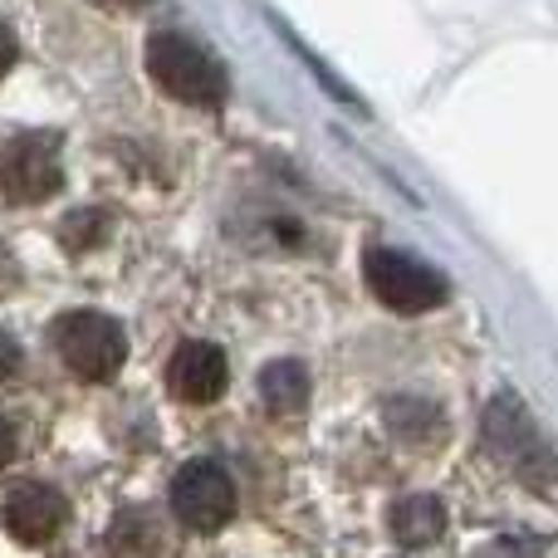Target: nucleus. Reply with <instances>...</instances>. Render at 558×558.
<instances>
[{
  "label": "nucleus",
  "mask_w": 558,
  "mask_h": 558,
  "mask_svg": "<svg viewBox=\"0 0 558 558\" xmlns=\"http://www.w3.org/2000/svg\"><path fill=\"white\" fill-rule=\"evenodd\" d=\"M481 436H485V451L500 465H510L520 485H530V490H554L558 485V456L549 436L534 426V416L524 412V402L514 392H500L485 407Z\"/></svg>",
  "instance_id": "nucleus-1"
},
{
  "label": "nucleus",
  "mask_w": 558,
  "mask_h": 558,
  "mask_svg": "<svg viewBox=\"0 0 558 558\" xmlns=\"http://www.w3.org/2000/svg\"><path fill=\"white\" fill-rule=\"evenodd\" d=\"M147 74L167 98H182L192 108H221L226 104V74L196 39L177 29H157L147 39Z\"/></svg>",
  "instance_id": "nucleus-2"
},
{
  "label": "nucleus",
  "mask_w": 558,
  "mask_h": 558,
  "mask_svg": "<svg viewBox=\"0 0 558 558\" xmlns=\"http://www.w3.org/2000/svg\"><path fill=\"white\" fill-rule=\"evenodd\" d=\"M54 338V353L78 383H113L128 363V338H123V324L98 308H74V314L54 318L49 328Z\"/></svg>",
  "instance_id": "nucleus-3"
},
{
  "label": "nucleus",
  "mask_w": 558,
  "mask_h": 558,
  "mask_svg": "<svg viewBox=\"0 0 558 558\" xmlns=\"http://www.w3.org/2000/svg\"><path fill=\"white\" fill-rule=\"evenodd\" d=\"M363 279L377 294V304H387L392 314H426V308H441L446 294H451L441 270H432L426 260H412L402 251H387V245H373L363 255Z\"/></svg>",
  "instance_id": "nucleus-4"
},
{
  "label": "nucleus",
  "mask_w": 558,
  "mask_h": 558,
  "mask_svg": "<svg viewBox=\"0 0 558 558\" xmlns=\"http://www.w3.org/2000/svg\"><path fill=\"white\" fill-rule=\"evenodd\" d=\"M172 510L192 534H216L235 514V481L216 461H186L172 481Z\"/></svg>",
  "instance_id": "nucleus-5"
},
{
  "label": "nucleus",
  "mask_w": 558,
  "mask_h": 558,
  "mask_svg": "<svg viewBox=\"0 0 558 558\" xmlns=\"http://www.w3.org/2000/svg\"><path fill=\"white\" fill-rule=\"evenodd\" d=\"M59 153L49 137H10L0 147V192L15 206H39L59 192Z\"/></svg>",
  "instance_id": "nucleus-6"
},
{
  "label": "nucleus",
  "mask_w": 558,
  "mask_h": 558,
  "mask_svg": "<svg viewBox=\"0 0 558 558\" xmlns=\"http://www.w3.org/2000/svg\"><path fill=\"white\" fill-rule=\"evenodd\" d=\"M64 495L54 490V485H39V481H25L15 485V490L5 495V505H0V524H5L10 539H20L25 549H39V544H49L59 530H64Z\"/></svg>",
  "instance_id": "nucleus-7"
},
{
  "label": "nucleus",
  "mask_w": 558,
  "mask_h": 558,
  "mask_svg": "<svg viewBox=\"0 0 558 558\" xmlns=\"http://www.w3.org/2000/svg\"><path fill=\"white\" fill-rule=\"evenodd\" d=\"M226 383H231L226 353L216 343H202V338L182 343L172 353V363H167V387H172L177 402L206 407V402H216V397L226 392Z\"/></svg>",
  "instance_id": "nucleus-8"
},
{
  "label": "nucleus",
  "mask_w": 558,
  "mask_h": 558,
  "mask_svg": "<svg viewBox=\"0 0 558 558\" xmlns=\"http://www.w3.org/2000/svg\"><path fill=\"white\" fill-rule=\"evenodd\" d=\"M387 524H392L397 544L426 549V544H436L446 534V505L436 500V495H402V500L392 505V514H387Z\"/></svg>",
  "instance_id": "nucleus-9"
},
{
  "label": "nucleus",
  "mask_w": 558,
  "mask_h": 558,
  "mask_svg": "<svg viewBox=\"0 0 558 558\" xmlns=\"http://www.w3.org/2000/svg\"><path fill=\"white\" fill-rule=\"evenodd\" d=\"M260 402L270 407V416H299L308 402V373L294 357H275L260 373Z\"/></svg>",
  "instance_id": "nucleus-10"
},
{
  "label": "nucleus",
  "mask_w": 558,
  "mask_h": 558,
  "mask_svg": "<svg viewBox=\"0 0 558 558\" xmlns=\"http://www.w3.org/2000/svg\"><path fill=\"white\" fill-rule=\"evenodd\" d=\"M108 554L113 558H157V524L143 510H123L108 530Z\"/></svg>",
  "instance_id": "nucleus-11"
},
{
  "label": "nucleus",
  "mask_w": 558,
  "mask_h": 558,
  "mask_svg": "<svg viewBox=\"0 0 558 558\" xmlns=\"http://www.w3.org/2000/svg\"><path fill=\"white\" fill-rule=\"evenodd\" d=\"M387 426H392L402 441H436L441 436V412H436L432 402H412V397H397V402H387Z\"/></svg>",
  "instance_id": "nucleus-12"
},
{
  "label": "nucleus",
  "mask_w": 558,
  "mask_h": 558,
  "mask_svg": "<svg viewBox=\"0 0 558 558\" xmlns=\"http://www.w3.org/2000/svg\"><path fill=\"white\" fill-rule=\"evenodd\" d=\"M104 231H108V216H98V211H78V216H69L64 231H59V235H64L69 251H88V245H94Z\"/></svg>",
  "instance_id": "nucleus-13"
},
{
  "label": "nucleus",
  "mask_w": 558,
  "mask_h": 558,
  "mask_svg": "<svg viewBox=\"0 0 558 558\" xmlns=\"http://www.w3.org/2000/svg\"><path fill=\"white\" fill-rule=\"evenodd\" d=\"M15 373H20V343L0 328V383H10Z\"/></svg>",
  "instance_id": "nucleus-14"
},
{
  "label": "nucleus",
  "mask_w": 558,
  "mask_h": 558,
  "mask_svg": "<svg viewBox=\"0 0 558 558\" xmlns=\"http://www.w3.org/2000/svg\"><path fill=\"white\" fill-rule=\"evenodd\" d=\"M15 54H20V45H15V29L10 25H0V78L15 69Z\"/></svg>",
  "instance_id": "nucleus-15"
},
{
  "label": "nucleus",
  "mask_w": 558,
  "mask_h": 558,
  "mask_svg": "<svg viewBox=\"0 0 558 558\" xmlns=\"http://www.w3.org/2000/svg\"><path fill=\"white\" fill-rule=\"evenodd\" d=\"M10 461H15V426L0 416V471H5Z\"/></svg>",
  "instance_id": "nucleus-16"
},
{
  "label": "nucleus",
  "mask_w": 558,
  "mask_h": 558,
  "mask_svg": "<svg viewBox=\"0 0 558 558\" xmlns=\"http://www.w3.org/2000/svg\"><path fill=\"white\" fill-rule=\"evenodd\" d=\"M15 284H20V270H15V260H10V251L0 245V294H10Z\"/></svg>",
  "instance_id": "nucleus-17"
},
{
  "label": "nucleus",
  "mask_w": 558,
  "mask_h": 558,
  "mask_svg": "<svg viewBox=\"0 0 558 558\" xmlns=\"http://www.w3.org/2000/svg\"><path fill=\"white\" fill-rule=\"evenodd\" d=\"M98 5H118V10H143V5H153V0H98Z\"/></svg>",
  "instance_id": "nucleus-18"
}]
</instances>
